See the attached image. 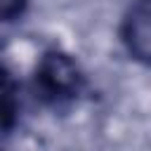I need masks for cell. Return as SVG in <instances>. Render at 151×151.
<instances>
[{
	"mask_svg": "<svg viewBox=\"0 0 151 151\" xmlns=\"http://www.w3.org/2000/svg\"><path fill=\"white\" fill-rule=\"evenodd\" d=\"M33 92L45 106L66 109L87 92V76L68 52L61 47H50L35 64Z\"/></svg>",
	"mask_w": 151,
	"mask_h": 151,
	"instance_id": "1",
	"label": "cell"
},
{
	"mask_svg": "<svg viewBox=\"0 0 151 151\" xmlns=\"http://www.w3.org/2000/svg\"><path fill=\"white\" fill-rule=\"evenodd\" d=\"M118 33L127 57L142 66H151V0H132Z\"/></svg>",
	"mask_w": 151,
	"mask_h": 151,
	"instance_id": "2",
	"label": "cell"
},
{
	"mask_svg": "<svg viewBox=\"0 0 151 151\" xmlns=\"http://www.w3.org/2000/svg\"><path fill=\"white\" fill-rule=\"evenodd\" d=\"M17 113H19V85L12 80V73L5 71V78H2V125H5V134L12 132Z\"/></svg>",
	"mask_w": 151,
	"mask_h": 151,
	"instance_id": "3",
	"label": "cell"
},
{
	"mask_svg": "<svg viewBox=\"0 0 151 151\" xmlns=\"http://www.w3.org/2000/svg\"><path fill=\"white\" fill-rule=\"evenodd\" d=\"M28 0H0V17L5 24H12L26 14Z\"/></svg>",
	"mask_w": 151,
	"mask_h": 151,
	"instance_id": "4",
	"label": "cell"
}]
</instances>
